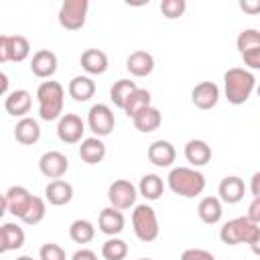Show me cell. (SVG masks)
Returning <instances> with one entry per match:
<instances>
[{
    "mask_svg": "<svg viewBox=\"0 0 260 260\" xmlns=\"http://www.w3.org/2000/svg\"><path fill=\"white\" fill-rule=\"evenodd\" d=\"M254 89H256V77L252 71L244 67H232L223 73V91L230 104L234 106L246 104Z\"/></svg>",
    "mask_w": 260,
    "mask_h": 260,
    "instance_id": "cell-1",
    "label": "cell"
},
{
    "mask_svg": "<svg viewBox=\"0 0 260 260\" xmlns=\"http://www.w3.org/2000/svg\"><path fill=\"white\" fill-rule=\"evenodd\" d=\"M37 102H39V116L45 122L59 120L63 116L65 104V89L59 81H43L37 87Z\"/></svg>",
    "mask_w": 260,
    "mask_h": 260,
    "instance_id": "cell-2",
    "label": "cell"
},
{
    "mask_svg": "<svg viewBox=\"0 0 260 260\" xmlns=\"http://www.w3.org/2000/svg\"><path fill=\"white\" fill-rule=\"evenodd\" d=\"M167 181H169V189L175 195H181V197H187V199L201 195L203 189H205L203 173L193 169V167H175V169H171Z\"/></svg>",
    "mask_w": 260,
    "mask_h": 260,
    "instance_id": "cell-3",
    "label": "cell"
},
{
    "mask_svg": "<svg viewBox=\"0 0 260 260\" xmlns=\"http://www.w3.org/2000/svg\"><path fill=\"white\" fill-rule=\"evenodd\" d=\"M260 228L258 223L250 221L248 217H234L225 221L219 230V240L228 246H238V244H252V240L258 236Z\"/></svg>",
    "mask_w": 260,
    "mask_h": 260,
    "instance_id": "cell-4",
    "label": "cell"
},
{
    "mask_svg": "<svg viewBox=\"0 0 260 260\" xmlns=\"http://www.w3.org/2000/svg\"><path fill=\"white\" fill-rule=\"evenodd\" d=\"M132 230L136 234V238L140 242H154L158 238V217H156V211L146 205V203H140V205H134V211H132Z\"/></svg>",
    "mask_w": 260,
    "mask_h": 260,
    "instance_id": "cell-5",
    "label": "cell"
},
{
    "mask_svg": "<svg viewBox=\"0 0 260 260\" xmlns=\"http://www.w3.org/2000/svg\"><path fill=\"white\" fill-rule=\"evenodd\" d=\"M87 8H89L87 0H65L59 8V14H57L59 24L65 30H79L85 24Z\"/></svg>",
    "mask_w": 260,
    "mask_h": 260,
    "instance_id": "cell-6",
    "label": "cell"
},
{
    "mask_svg": "<svg viewBox=\"0 0 260 260\" xmlns=\"http://www.w3.org/2000/svg\"><path fill=\"white\" fill-rule=\"evenodd\" d=\"M30 55V43L22 35H2L0 37V61L20 63Z\"/></svg>",
    "mask_w": 260,
    "mask_h": 260,
    "instance_id": "cell-7",
    "label": "cell"
},
{
    "mask_svg": "<svg viewBox=\"0 0 260 260\" xmlns=\"http://www.w3.org/2000/svg\"><path fill=\"white\" fill-rule=\"evenodd\" d=\"M87 126L98 138L112 134V130L116 126V118H114L112 108L106 104H93L87 112Z\"/></svg>",
    "mask_w": 260,
    "mask_h": 260,
    "instance_id": "cell-8",
    "label": "cell"
},
{
    "mask_svg": "<svg viewBox=\"0 0 260 260\" xmlns=\"http://www.w3.org/2000/svg\"><path fill=\"white\" fill-rule=\"evenodd\" d=\"M136 197H138V189L128 179H118L108 187V201L112 207H116L120 211L134 207Z\"/></svg>",
    "mask_w": 260,
    "mask_h": 260,
    "instance_id": "cell-9",
    "label": "cell"
},
{
    "mask_svg": "<svg viewBox=\"0 0 260 260\" xmlns=\"http://www.w3.org/2000/svg\"><path fill=\"white\" fill-rule=\"evenodd\" d=\"M35 195H30V191L22 185H12L4 195H2V211L0 213H12L14 217H22V213L28 209L30 201Z\"/></svg>",
    "mask_w": 260,
    "mask_h": 260,
    "instance_id": "cell-10",
    "label": "cell"
},
{
    "mask_svg": "<svg viewBox=\"0 0 260 260\" xmlns=\"http://www.w3.org/2000/svg\"><path fill=\"white\" fill-rule=\"evenodd\" d=\"M85 124L77 114H63L57 120V136L65 144H77L83 140Z\"/></svg>",
    "mask_w": 260,
    "mask_h": 260,
    "instance_id": "cell-11",
    "label": "cell"
},
{
    "mask_svg": "<svg viewBox=\"0 0 260 260\" xmlns=\"http://www.w3.org/2000/svg\"><path fill=\"white\" fill-rule=\"evenodd\" d=\"M69 169V160L63 152L59 150H47L41 154L39 158V171L47 177V179H61Z\"/></svg>",
    "mask_w": 260,
    "mask_h": 260,
    "instance_id": "cell-12",
    "label": "cell"
},
{
    "mask_svg": "<svg viewBox=\"0 0 260 260\" xmlns=\"http://www.w3.org/2000/svg\"><path fill=\"white\" fill-rule=\"evenodd\" d=\"M191 102L199 110H211L219 102V87L213 81H201L191 89Z\"/></svg>",
    "mask_w": 260,
    "mask_h": 260,
    "instance_id": "cell-13",
    "label": "cell"
},
{
    "mask_svg": "<svg viewBox=\"0 0 260 260\" xmlns=\"http://www.w3.org/2000/svg\"><path fill=\"white\" fill-rule=\"evenodd\" d=\"M124 223H126V219H124V213H122L120 209H116V207L110 205V207H104V209L100 211L98 228H100L102 234H106V236H110V238H116L118 234H122Z\"/></svg>",
    "mask_w": 260,
    "mask_h": 260,
    "instance_id": "cell-14",
    "label": "cell"
},
{
    "mask_svg": "<svg viewBox=\"0 0 260 260\" xmlns=\"http://www.w3.org/2000/svg\"><path fill=\"white\" fill-rule=\"evenodd\" d=\"M57 65H59L57 55H55L53 51H49V49L37 51V53L32 55V59H30V71H32L37 77H41V79L53 77L55 71H57Z\"/></svg>",
    "mask_w": 260,
    "mask_h": 260,
    "instance_id": "cell-15",
    "label": "cell"
},
{
    "mask_svg": "<svg viewBox=\"0 0 260 260\" xmlns=\"http://www.w3.org/2000/svg\"><path fill=\"white\" fill-rule=\"evenodd\" d=\"M244 193H246V185L240 177L236 175H230V177H223L219 181V187H217V195L223 203L228 205H234V203H240L244 199Z\"/></svg>",
    "mask_w": 260,
    "mask_h": 260,
    "instance_id": "cell-16",
    "label": "cell"
},
{
    "mask_svg": "<svg viewBox=\"0 0 260 260\" xmlns=\"http://www.w3.org/2000/svg\"><path fill=\"white\" fill-rule=\"evenodd\" d=\"M30 106H32V95L26 89H14L4 98V110L16 118H26Z\"/></svg>",
    "mask_w": 260,
    "mask_h": 260,
    "instance_id": "cell-17",
    "label": "cell"
},
{
    "mask_svg": "<svg viewBox=\"0 0 260 260\" xmlns=\"http://www.w3.org/2000/svg\"><path fill=\"white\" fill-rule=\"evenodd\" d=\"M175 158H177V150L169 140H154L148 146V160L154 167L167 169V167H171L175 162Z\"/></svg>",
    "mask_w": 260,
    "mask_h": 260,
    "instance_id": "cell-18",
    "label": "cell"
},
{
    "mask_svg": "<svg viewBox=\"0 0 260 260\" xmlns=\"http://www.w3.org/2000/svg\"><path fill=\"white\" fill-rule=\"evenodd\" d=\"M126 69L134 77H146L154 71V57L148 51H132L126 59Z\"/></svg>",
    "mask_w": 260,
    "mask_h": 260,
    "instance_id": "cell-19",
    "label": "cell"
},
{
    "mask_svg": "<svg viewBox=\"0 0 260 260\" xmlns=\"http://www.w3.org/2000/svg\"><path fill=\"white\" fill-rule=\"evenodd\" d=\"M185 158L193 169L203 167L211 160V146L201 138H193L185 144Z\"/></svg>",
    "mask_w": 260,
    "mask_h": 260,
    "instance_id": "cell-20",
    "label": "cell"
},
{
    "mask_svg": "<svg viewBox=\"0 0 260 260\" xmlns=\"http://www.w3.org/2000/svg\"><path fill=\"white\" fill-rule=\"evenodd\" d=\"M45 197L55 207L67 205L73 199V185L67 183V181H63V179H55V181H51L45 187Z\"/></svg>",
    "mask_w": 260,
    "mask_h": 260,
    "instance_id": "cell-21",
    "label": "cell"
},
{
    "mask_svg": "<svg viewBox=\"0 0 260 260\" xmlns=\"http://www.w3.org/2000/svg\"><path fill=\"white\" fill-rule=\"evenodd\" d=\"M24 244V230L18 223L6 221L0 228V252H10L18 250Z\"/></svg>",
    "mask_w": 260,
    "mask_h": 260,
    "instance_id": "cell-22",
    "label": "cell"
},
{
    "mask_svg": "<svg viewBox=\"0 0 260 260\" xmlns=\"http://www.w3.org/2000/svg\"><path fill=\"white\" fill-rule=\"evenodd\" d=\"M14 138L16 142L24 144V146H30V144H37L39 138H41V126L35 118H20L14 126Z\"/></svg>",
    "mask_w": 260,
    "mask_h": 260,
    "instance_id": "cell-23",
    "label": "cell"
},
{
    "mask_svg": "<svg viewBox=\"0 0 260 260\" xmlns=\"http://www.w3.org/2000/svg\"><path fill=\"white\" fill-rule=\"evenodd\" d=\"M79 156L83 162L87 165H98L104 160L106 156V144L102 138L98 136H89V138H83L81 144H79Z\"/></svg>",
    "mask_w": 260,
    "mask_h": 260,
    "instance_id": "cell-24",
    "label": "cell"
},
{
    "mask_svg": "<svg viewBox=\"0 0 260 260\" xmlns=\"http://www.w3.org/2000/svg\"><path fill=\"white\" fill-rule=\"evenodd\" d=\"M79 63H81V67H83L85 73H89V75H102L108 69V55L104 51H100V49H85L81 53Z\"/></svg>",
    "mask_w": 260,
    "mask_h": 260,
    "instance_id": "cell-25",
    "label": "cell"
},
{
    "mask_svg": "<svg viewBox=\"0 0 260 260\" xmlns=\"http://www.w3.org/2000/svg\"><path fill=\"white\" fill-rule=\"evenodd\" d=\"M69 95L75 100V102H87L93 98L95 93V81L89 77V75H75L71 81H69V87H67Z\"/></svg>",
    "mask_w": 260,
    "mask_h": 260,
    "instance_id": "cell-26",
    "label": "cell"
},
{
    "mask_svg": "<svg viewBox=\"0 0 260 260\" xmlns=\"http://www.w3.org/2000/svg\"><path fill=\"white\" fill-rule=\"evenodd\" d=\"M197 213H199V219L207 225H213L221 219L223 215V205H221V199L219 197H203L197 205Z\"/></svg>",
    "mask_w": 260,
    "mask_h": 260,
    "instance_id": "cell-27",
    "label": "cell"
},
{
    "mask_svg": "<svg viewBox=\"0 0 260 260\" xmlns=\"http://www.w3.org/2000/svg\"><path fill=\"white\" fill-rule=\"evenodd\" d=\"M132 122H134V128H136L138 132L148 134V132H154V130L162 124V114H160L158 108L148 106V108L142 110L136 118H132Z\"/></svg>",
    "mask_w": 260,
    "mask_h": 260,
    "instance_id": "cell-28",
    "label": "cell"
},
{
    "mask_svg": "<svg viewBox=\"0 0 260 260\" xmlns=\"http://www.w3.org/2000/svg\"><path fill=\"white\" fill-rule=\"evenodd\" d=\"M138 193H140L144 199H148V201H156V199H160L162 193H165V183H162V179H160L158 175H154V173L142 175V179H140V183H138Z\"/></svg>",
    "mask_w": 260,
    "mask_h": 260,
    "instance_id": "cell-29",
    "label": "cell"
},
{
    "mask_svg": "<svg viewBox=\"0 0 260 260\" xmlns=\"http://www.w3.org/2000/svg\"><path fill=\"white\" fill-rule=\"evenodd\" d=\"M136 89H138V85H136L134 81H130V79H118V81L110 87V100L114 102L116 108L124 110L126 100H128Z\"/></svg>",
    "mask_w": 260,
    "mask_h": 260,
    "instance_id": "cell-30",
    "label": "cell"
},
{
    "mask_svg": "<svg viewBox=\"0 0 260 260\" xmlns=\"http://www.w3.org/2000/svg\"><path fill=\"white\" fill-rule=\"evenodd\" d=\"M150 106V91L148 89H142L138 87L128 100H126V106H124V112L128 118H136L142 110H146Z\"/></svg>",
    "mask_w": 260,
    "mask_h": 260,
    "instance_id": "cell-31",
    "label": "cell"
},
{
    "mask_svg": "<svg viewBox=\"0 0 260 260\" xmlns=\"http://www.w3.org/2000/svg\"><path fill=\"white\" fill-rule=\"evenodd\" d=\"M69 238L75 244H89L95 238V228L89 219H75L69 225Z\"/></svg>",
    "mask_w": 260,
    "mask_h": 260,
    "instance_id": "cell-32",
    "label": "cell"
},
{
    "mask_svg": "<svg viewBox=\"0 0 260 260\" xmlns=\"http://www.w3.org/2000/svg\"><path fill=\"white\" fill-rule=\"evenodd\" d=\"M104 260H124L128 256V244L122 238H110L102 244Z\"/></svg>",
    "mask_w": 260,
    "mask_h": 260,
    "instance_id": "cell-33",
    "label": "cell"
},
{
    "mask_svg": "<svg viewBox=\"0 0 260 260\" xmlns=\"http://www.w3.org/2000/svg\"><path fill=\"white\" fill-rule=\"evenodd\" d=\"M45 215H47L45 199H41V197H32V201H30L28 209L22 213L20 221H24L26 225H37V223H41V221L45 219Z\"/></svg>",
    "mask_w": 260,
    "mask_h": 260,
    "instance_id": "cell-34",
    "label": "cell"
},
{
    "mask_svg": "<svg viewBox=\"0 0 260 260\" xmlns=\"http://www.w3.org/2000/svg\"><path fill=\"white\" fill-rule=\"evenodd\" d=\"M236 47H238L240 55H244V53H248L252 49H258L260 47V30H256V28H244L238 35V39H236Z\"/></svg>",
    "mask_w": 260,
    "mask_h": 260,
    "instance_id": "cell-35",
    "label": "cell"
},
{
    "mask_svg": "<svg viewBox=\"0 0 260 260\" xmlns=\"http://www.w3.org/2000/svg\"><path fill=\"white\" fill-rule=\"evenodd\" d=\"M185 10H187V2L185 0H162L160 2V12L169 20H175V18L183 16Z\"/></svg>",
    "mask_w": 260,
    "mask_h": 260,
    "instance_id": "cell-36",
    "label": "cell"
},
{
    "mask_svg": "<svg viewBox=\"0 0 260 260\" xmlns=\"http://www.w3.org/2000/svg\"><path fill=\"white\" fill-rule=\"evenodd\" d=\"M39 258H41V260H67L65 250H63L59 244H55V242L43 244L41 250H39Z\"/></svg>",
    "mask_w": 260,
    "mask_h": 260,
    "instance_id": "cell-37",
    "label": "cell"
},
{
    "mask_svg": "<svg viewBox=\"0 0 260 260\" xmlns=\"http://www.w3.org/2000/svg\"><path fill=\"white\" fill-rule=\"evenodd\" d=\"M179 260H215V256L203 248H187L183 250Z\"/></svg>",
    "mask_w": 260,
    "mask_h": 260,
    "instance_id": "cell-38",
    "label": "cell"
},
{
    "mask_svg": "<svg viewBox=\"0 0 260 260\" xmlns=\"http://www.w3.org/2000/svg\"><path fill=\"white\" fill-rule=\"evenodd\" d=\"M242 59H244V63H246L250 69L258 71V69H260V47H258V49H252V51H248V53H244Z\"/></svg>",
    "mask_w": 260,
    "mask_h": 260,
    "instance_id": "cell-39",
    "label": "cell"
},
{
    "mask_svg": "<svg viewBox=\"0 0 260 260\" xmlns=\"http://www.w3.org/2000/svg\"><path fill=\"white\" fill-rule=\"evenodd\" d=\"M250 221H254V223H258L260 225V197H254L252 201H250V205H248V215H246Z\"/></svg>",
    "mask_w": 260,
    "mask_h": 260,
    "instance_id": "cell-40",
    "label": "cell"
},
{
    "mask_svg": "<svg viewBox=\"0 0 260 260\" xmlns=\"http://www.w3.org/2000/svg\"><path fill=\"white\" fill-rule=\"evenodd\" d=\"M240 8L246 14H260V0H240Z\"/></svg>",
    "mask_w": 260,
    "mask_h": 260,
    "instance_id": "cell-41",
    "label": "cell"
},
{
    "mask_svg": "<svg viewBox=\"0 0 260 260\" xmlns=\"http://www.w3.org/2000/svg\"><path fill=\"white\" fill-rule=\"evenodd\" d=\"M71 260H98V256H95V252H93V250L81 248V250H77V252L71 256Z\"/></svg>",
    "mask_w": 260,
    "mask_h": 260,
    "instance_id": "cell-42",
    "label": "cell"
},
{
    "mask_svg": "<svg viewBox=\"0 0 260 260\" xmlns=\"http://www.w3.org/2000/svg\"><path fill=\"white\" fill-rule=\"evenodd\" d=\"M250 191H252L254 197H260V171L252 175V179H250Z\"/></svg>",
    "mask_w": 260,
    "mask_h": 260,
    "instance_id": "cell-43",
    "label": "cell"
},
{
    "mask_svg": "<svg viewBox=\"0 0 260 260\" xmlns=\"http://www.w3.org/2000/svg\"><path fill=\"white\" fill-rule=\"evenodd\" d=\"M0 81H2V83H0V93H2V95H8V93H10V91H8V75H6L4 71L0 73Z\"/></svg>",
    "mask_w": 260,
    "mask_h": 260,
    "instance_id": "cell-44",
    "label": "cell"
},
{
    "mask_svg": "<svg viewBox=\"0 0 260 260\" xmlns=\"http://www.w3.org/2000/svg\"><path fill=\"white\" fill-rule=\"evenodd\" d=\"M250 250H252L256 256H260V232H258V236L252 240V244H250Z\"/></svg>",
    "mask_w": 260,
    "mask_h": 260,
    "instance_id": "cell-45",
    "label": "cell"
},
{
    "mask_svg": "<svg viewBox=\"0 0 260 260\" xmlns=\"http://www.w3.org/2000/svg\"><path fill=\"white\" fill-rule=\"evenodd\" d=\"M16 260H35V258H30V256H18Z\"/></svg>",
    "mask_w": 260,
    "mask_h": 260,
    "instance_id": "cell-46",
    "label": "cell"
},
{
    "mask_svg": "<svg viewBox=\"0 0 260 260\" xmlns=\"http://www.w3.org/2000/svg\"><path fill=\"white\" fill-rule=\"evenodd\" d=\"M256 91H258V98H260V85H258V87H256Z\"/></svg>",
    "mask_w": 260,
    "mask_h": 260,
    "instance_id": "cell-47",
    "label": "cell"
},
{
    "mask_svg": "<svg viewBox=\"0 0 260 260\" xmlns=\"http://www.w3.org/2000/svg\"><path fill=\"white\" fill-rule=\"evenodd\" d=\"M138 260H152V258H138Z\"/></svg>",
    "mask_w": 260,
    "mask_h": 260,
    "instance_id": "cell-48",
    "label": "cell"
}]
</instances>
